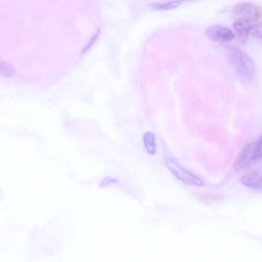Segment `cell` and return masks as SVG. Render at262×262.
I'll use <instances>...</instances> for the list:
<instances>
[{"label":"cell","instance_id":"2","mask_svg":"<svg viewBox=\"0 0 262 262\" xmlns=\"http://www.w3.org/2000/svg\"><path fill=\"white\" fill-rule=\"evenodd\" d=\"M167 168L178 180L183 183L194 186H202L203 181L199 177L187 170L174 159L167 158L165 161Z\"/></svg>","mask_w":262,"mask_h":262},{"label":"cell","instance_id":"6","mask_svg":"<svg viewBox=\"0 0 262 262\" xmlns=\"http://www.w3.org/2000/svg\"><path fill=\"white\" fill-rule=\"evenodd\" d=\"M262 168V134L254 144L246 171H257Z\"/></svg>","mask_w":262,"mask_h":262},{"label":"cell","instance_id":"3","mask_svg":"<svg viewBox=\"0 0 262 262\" xmlns=\"http://www.w3.org/2000/svg\"><path fill=\"white\" fill-rule=\"evenodd\" d=\"M233 13L241 17L247 18L251 21H256L262 17V7L258 5L244 2L235 4L233 8Z\"/></svg>","mask_w":262,"mask_h":262},{"label":"cell","instance_id":"12","mask_svg":"<svg viewBox=\"0 0 262 262\" xmlns=\"http://www.w3.org/2000/svg\"><path fill=\"white\" fill-rule=\"evenodd\" d=\"M251 31L254 36L262 39V21L253 25Z\"/></svg>","mask_w":262,"mask_h":262},{"label":"cell","instance_id":"1","mask_svg":"<svg viewBox=\"0 0 262 262\" xmlns=\"http://www.w3.org/2000/svg\"><path fill=\"white\" fill-rule=\"evenodd\" d=\"M227 56L243 80L250 81L254 78L255 74L254 64L247 53L236 46H231L227 49Z\"/></svg>","mask_w":262,"mask_h":262},{"label":"cell","instance_id":"8","mask_svg":"<svg viewBox=\"0 0 262 262\" xmlns=\"http://www.w3.org/2000/svg\"><path fill=\"white\" fill-rule=\"evenodd\" d=\"M253 26L252 21L241 17L237 18L233 24L234 29L241 37H246L252 31Z\"/></svg>","mask_w":262,"mask_h":262},{"label":"cell","instance_id":"9","mask_svg":"<svg viewBox=\"0 0 262 262\" xmlns=\"http://www.w3.org/2000/svg\"><path fill=\"white\" fill-rule=\"evenodd\" d=\"M144 147L150 155H155L157 152V144L155 134L150 131L146 132L142 138Z\"/></svg>","mask_w":262,"mask_h":262},{"label":"cell","instance_id":"4","mask_svg":"<svg viewBox=\"0 0 262 262\" xmlns=\"http://www.w3.org/2000/svg\"><path fill=\"white\" fill-rule=\"evenodd\" d=\"M206 33L211 40L220 42L228 41L235 37L232 30L222 25H214L209 27L206 29Z\"/></svg>","mask_w":262,"mask_h":262},{"label":"cell","instance_id":"10","mask_svg":"<svg viewBox=\"0 0 262 262\" xmlns=\"http://www.w3.org/2000/svg\"><path fill=\"white\" fill-rule=\"evenodd\" d=\"M181 3V1H171L162 3H154L151 6L158 10H169L177 7Z\"/></svg>","mask_w":262,"mask_h":262},{"label":"cell","instance_id":"13","mask_svg":"<svg viewBox=\"0 0 262 262\" xmlns=\"http://www.w3.org/2000/svg\"><path fill=\"white\" fill-rule=\"evenodd\" d=\"M1 73L4 76H9L13 73V70L8 64L2 62H1Z\"/></svg>","mask_w":262,"mask_h":262},{"label":"cell","instance_id":"11","mask_svg":"<svg viewBox=\"0 0 262 262\" xmlns=\"http://www.w3.org/2000/svg\"><path fill=\"white\" fill-rule=\"evenodd\" d=\"M224 197L223 194L219 193L204 192L202 194L203 199L207 202H217L222 200Z\"/></svg>","mask_w":262,"mask_h":262},{"label":"cell","instance_id":"7","mask_svg":"<svg viewBox=\"0 0 262 262\" xmlns=\"http://www.w3.org/2000/svg\"><path fill=\"white\" fill-rule=\"evenodd\" d=\"M241 181L243 185L249 188L262 190V172H249L242 176Z\"/></svg>","mask_w":262,"mask_h":262},{"label":"cell","instance_id":"5","mask_svg":"<svg viewBox=\"0 0 262 262\" xmlns=\"http://www.w3.org/2000/svg\"><path fill=\"white\" fill-rule=\"evenodd\" d=\"M254 146L253 143L248 142L245 144L238 154L233 165V169L235 172L246 171Z\"/></svg>","mask_w":262,"mask_h":262}]
</instances>
